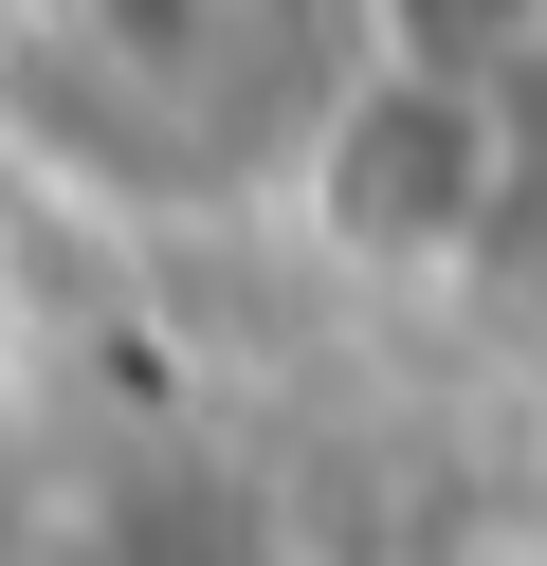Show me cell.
I'll return each instance as SVG.
<instances>
[{"label":"cell","mask_w":547,"mask_h":566,"mask_svg":"<svg viewBox=\"0 0 547 566\" xmlns=\"http://www.w3.org/2000/svg\"><path fill=\"white\" fill-rule=\"evenodd\" d=\"M347 38H365V55H401V74L529 92V74H547V0H347Z\"/></svg>","instance_id":"2"},{"label":"cell","mask_w":547,"mask_h":566,"mask_svg":"<svg viewBox=\"0 0 547 566\" xmlns=\"http://www.w3.org/2000/svg\"><path fill=\"white\" fill-rule=\"evenodd\" d=\"M511 92L474 74H401V55H347L292 128V238H311L347 293H456L511 238Z\"/></svg>","instance_id":"1"}]
</instances>
